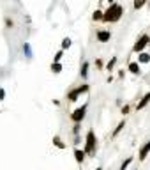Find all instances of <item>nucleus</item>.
<instances>
[{
	"instance_id": "nucleus-13",
	"label": "nucleus",
	"mask_w": 150,
	"mask_h": 170,
	"mask_svg": "<svg viewBox=\"0 0 150 170\" xmlns=\"http://www.w3.org/2000/svg\"><path fill=\"white\" fill-rule=\"evenodd\" d=\"M138 62H141V64L150 62V55H148V53H145V52H141V53H140V57H138Z\"/></svg>"
},
{
	"instance_id": "nucleus-22",
	"label": "nucleus",
	"mask_w": 150,
	"mask_h": 170,
	"mask_svg": "<svg viewBox=\"0 0 150 170\" xmlns=\"http://www.w3.org/2000/svg\"><path fill=\"white\" fill-rule=\"evenodd\" d=\"M122 114H124V115L129 114V105H124V106H122Z\"/></svg>"
},
{
	"instance_id": "nucleus-20",
	"label": "nucleus",
	"mask_w": 150,
	"mask_h": 170,
	"mask_svg": "<svg viewBox=\"0 0 150 170\" xmlns=\"http://www.w3.org/2000/svg\"><path fill=\"white\" fill-rule=\"evenodd\" d=\"M115 62H117V57H113L110 62H108V66H106V68H108V71H111L113 69V66H115Z\"/></svg>"
},
{
	"instance_id": "nucleus-4",
	"label": "nucleus",
	"mask_w": 150,
	"mask_h": 170,
	"mask_svg": "<svg viewBox=\"0 0 150 170\" xmlns=\"http://www.w3.org/2000/svg\"><path fill=\"white\" fill-rule=\"evenodd\" d=\"M85 115H87V103L85 105H81L79 108H76L73 114H71V121L76 124V122H81L83 119H85Z\"/></svg>"
},
{
	"instance_id": "nucleus-11",
	"label": "nucleus",
	"mask_w": 150,
	"mask_h": 170,
	"mask_svg": "<svg viewBox=\"0 0 150 170\" xmlns=\"http://www.w3.org/2000/svg\"><path fill=\"white\" fill-rule=\"evenodd\" d=\"M85 156H87V153H85V151H79L78 147L74 149V158H76L78 163H83V161H85Z\"/></svg>"
},
{
	"instance_id": "nucleus-8",
	"label": "nucleus",
	"mask_w": 150,
	"mask_h": 170,
	"mask_svg": "<svg viewBox=\"0 0 150 170\" xmlns=\"http://www.w3.org/2000/svg\"><path fill=\"white\" fill-rule=\"evenodd\" d=\"M148 103H150V92H147V94H145V96L140 99V103L136 105V110H143V108H145V106H147Z\"/></svg>"
},
{
	"instance_id": "nucleus-10",
	"label": "nucleus",
	"mask_w": 150,
	"mask_h": 170,
	"mask_svg": "<svg viewBox=\"0 0 150 170\" xmlns=\"http://www.w3.org/2000/svg\"><path fill=\"white\" fill-rule=\"evenodd\" d=\"M124 128H125V119H122V121H120V122L117 124V128H115V130H113L111 137H113V138H117V137H118V133H120V131L124 130Z\"/></svg>"
},
{
	"instance_id": "nucleus-12",
	"label": "nucleus",
	"mask_w": 150,
	"mask_h": 170,
	"mask_svg": "<svg viewBox=\"0 0 150 170\" xmlns=\"http://www.w3.org/2000/svg\"><path fill=\"white\" fill-rule=\"evenodd\" d=\"M53 145H55V147H58V149H66V147H67L66 144L62 142V138H60L58 135H55V137H53Z\"/></svg>"
},
{
	"instance_id": "nucleus-2",
	"label": "nucleus",
	"mask_w": 150,
	"mask_h": 170,
	"mask_svg": "<svg viewBox=\"0 0 150 170\" xmlns=\"http://www.w3.org/2000/svg\"><path fill=\"white\" fill-rule=\"evenodd\" d=\"M95 149H97V138L94 130H88L87 138H85V149L83 151L87 153V156H95Z\"/></svg>"
},
{
	"instance_id": "nucleus-19",
	"label": "nucleus",
	"mask_w": 150,
	"mask_h": 170,
	"mask_svg": "<svg viewBox=\"0 0 150 170\" xmlns=\"http://www.w3.org/2000/svg\"><path fill=\"white\" fill-rule=\"evenodd\" d=\"M133 6H134V9H141V7L145 6V0H134Z\"/></svg>"
},
{
	"instance_id": "nucleus-25",
	"label": "nucleus",
	"mask_w": 150,
	"mask_h": 170,
	"mask_svg": "<svg viewBox=\"0 0 150 170\" xmlns=\"http://www.w3.org/2000/svg\"><path fill=\"white\" fill-rule=\"evenodd\" d=\"M6 25H7V27H12V21H11V20H9V18H7V20H6Z\"/></svg>"
},
{
	"instance_id": "nucleus-17",
	"label": "nucleus",
	"mask_w": 150,
	"mask_h": 170,
	"mask_svg": "<svg viewBox=\"0 0 150 170\" xmlns=\"http://www.w3.org/2000/svg\"><path fill=\"white\" fill-rule=\"evenodd\" d=\"M69 46H71V39L69 37H64L62 39V50H67Z\"/></svg>"
},
{
	"instance_id": "nucleus-1",
	"label": "nucleus",
	"mask_w": 150,
	"mask_h": 170,
	"mask_svg": "<svg viewBox=\"0 0 150 170\" xmlns=\"http://www.w3.org/2000/svg\"><path fill=\"white\" fill-rule=\"evenodd\" d=\"M122 14H124L122 6H118V4H110V7L106 9V13H104V21L115 23V21H118V20H120V16H122Z\"/></svg>"
},
{
	"instance_id": "nucleus-3",
	"label": "nucleus",
	"mask_w": 150,
	"mask_h": 170,
	"mask_svg": "<svg viewBox=\"0 0 150 170\" xmlns=\"http://www.w3.org/2000/svg\"><path fill=\"white\" fill-rule=\"evenodd\" d=\"M90 91V87H88V83H83L81 87H76V89H73V91H69L67 92V99L69 101H76L81 94H85V92H88Z\"/></svg>"
},
{
	"instance_id": "nucleus-15",
	"label": "nucleus",
	"mask_w": 150,
	"mask_h": 170,
	"mask_svg": "<svg viewBox=\"0 0 150 170\" xmlns=\"http://www.w3.org/2000/svg\"><path fill=\"white\" fill-rule=\"evenodd\" d=\"M133 163V156H129L125 161H122V165H120V170H127V167H129Z\"/></svg>"
},
{
	"instance_id": "nucleus-7",
	"label": "nucleus",
	"mask_w": 150,
	"mask_h": 170,
	"mask_svg": "<svg viewBox=\"0 0 150 170\" xmlns=\"http://www.w3.org/2000/svg\"><path fill=\"white\" fill-rule=\"evenodd\" d=\"M111 39V32L110 30H99L97 32V41L99 42H106V41H110Z\"/></svg>"
},
{
	"instance_id": "nucleus-27",
	"label": "nucleus",
	"mask_w": 150,
	"mask_h": 170,
	"mask_svg": "<svg viewBox=\"0 0 150 170\" xmlns=\"http://www.w3.org/2000/svg\"><path fill=\"white\" fill-rule=\"evenodd\" d=\"M95 170H102V168H95Z\"/></svg>"
},
{
	"instance_id": "nucleus-26",
	"label": "nucleus",
	"mask_w": 150,
	"mask_h": 170,
	"mask_svg": "<svg viewBox=\"0 0 150 170\" xmlns=\"http://www.w3.org/2000/svg\"><path fill=\"white\" fill-rule=\"evenodd\" d=\"M108 2H110V4H113V0H108Z\"/></svg>"
},
{
	"instance_id": "nucleus-16",
	"label": "nucleus",
	"mask_w": 150,
	"mask_h": 170,
	"mask_svg": "<svg viewBox=\"0 0 150 170\" xmlns=\"http://www.w3.org/2000/svg\"><path fill=\"white\" fill-rule=\"evenodd\" d=\"M51 71H53V73H60V71H62V64H60V62H53V64H51Z\"/></svg>"
},
{
	"instance_id": "nucleus-18",
	"label": "nucleus",
	"mask_w": 150,
	"mask_h": 170,
	"mask_svg": "<svg viewBox=\"0 0 150 170\" xmlns=\"http://www.w3.org/2000/svg\"><path fill=\"white\" fill-rule=\"evenodd\" d=\"M92 18H94V21H99V20H104V13H102V11H95Z\"/></svg>"
},
{
	"instance_id": "nucleus-6",
	"label": "nucleus",
	"mask_w": 150,
	"mask_h": 170,
	"mask_svg": "<svg viewBox=\"0 0 150 170\" xmlns=\"http://www.w3.org/2000/svg\"><path fill=\"white\" fill-rule=\"evenodd\" d=\"M148 153H150V140H148V142H145V144L140 147V154H138L140 161H145V160H147V156H148Z\"/></svg>"
},
{
	"instance_id": "nucleus-23",
	"label": "nucleus",
	"mask_w": 150,
	"mask_h": 170,
	"mask_svg": "<svg viewBox=\"0 0 150 170\" xmlns=\"http://www.w3.org/2000/svg\"><path fill=\"white\" fill-rule=\"evenodd\" d=\"M23 50H25V53H27L28 57H32V53H30V46H28V45H25V46H23Z\"/></svg>"
},
{
	"instance_id": "nucleus-14",
	"label": "nucleus",
	"mask_w": 150,
	"mask_h": 170,
	"mask_svg": "<svg viewBox=\"0 0 150 170\" xmlns=\"http://www.w3.org/2000/svg\"><path fill=\"white\" fill-rule=\"evenodd\" d=\"M79 75H81V78H87V75H88V62H83Z\"/></svg>"
},
{
	"instance_id": "nucleus-21",
	"label": "nucleus",
	"mask_w": 150,
	"mask_h": 170,
	"mask_svg": "<svg viewBox=\"0 0 150 170\" xmlns=\"http://www.w3.org/2000/svg\"><path fill=\"white\" fill-rule=\"evenodd\" d=\"M62 55H64V50H60V52H57V55L53 57V60H55V62H60V59H62Z\"/></svg>"
},
{
	"instance_id": "nucleus-5",
	"label": "nucleus",
	"mask_w": 150,
	"mask_h": 170,
	"mask_svg": "<svg viewBox=\"0 0 150 170\" xmlns=\"http://www.w3.org/2000/svg\"><path fill=\"white\" fill-rule=\"evenodd\" d=\"M150 42V37L145 34V36H141L138 41H136V45H134V48H133V52H136V53H141L143 50H145V46Z\"/></svg>"
},
{
	"instance_id": "nucleus-9",
	"label": "nucleus",
	"mask_w": 150,
	"mask_h": 170,
	"mask_svg": "<svg viewBox=\"0 0 150 170\" xmlns=\"http://www.w3.org/2000/svg\"><path fill=\"white\" fill-rule=\"evenodd\" d=\"M127 69H129L133 75H140V73H141V68H140V64H138V62H129Z\"/></svg>"
},
{
	"instance_id": "nucleus-24",
	"label": "nucleus",
	"mask_w": 150,
	"mask_h": 170,
	"mask_svg": "<svg viewBox=\"0 0 150 170\" xmlns=\"http://www.w3.org/2000/svg\"><path fill=\"white\" fill-rule=\"evenodd\" d=\"M4 99H6V91L0 89V101H4Z\"/></svg>"
}]
</instances>
